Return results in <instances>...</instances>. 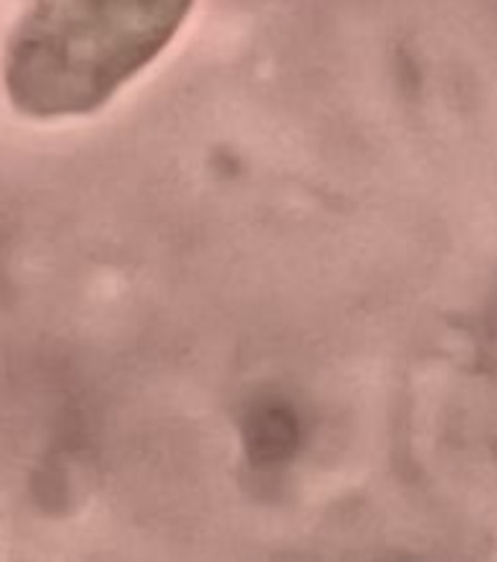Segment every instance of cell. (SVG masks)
I'll return each mask as SVG.
<instances>
[{
  "mask_svg": "<svg viewBox=\"0 0 497 562\" xmlns=\"http://www.w3.org/2000/svg\"><path fill=\"white\" fill-rule=\"evenodd\" d=\"M293 442V422L284 416V411H261V416L255 419V437L252 448L258 451L261 460H272V457L284 454V448Z\"/></svg>",
  "mask_w": 497,
  "mask_h": 562,
  "instance_id": "1",
  "label": "cell"
}]
</instances>
